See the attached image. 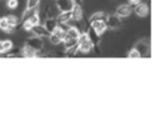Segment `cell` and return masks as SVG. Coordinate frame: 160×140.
<instances>
[{"label": "cell", "instance_id": "603a6c76", "mask_svg": "<svg viewBox=\"0 0 160 140\" xmlns=\"http://www.w3.org/2000/svg\"><path fill=\"white\" fill-rule=\"evenodd\" d=\"M128 56H129V58H140V54H139V52H138L135 49H131V50L129 51Z\"/></svg>", "mask_w": 160, "mask_h": 140}, {"label": "cell", "instance_id": "52a82bcc", "mask_svg": "<svg viewBox=\"0 0 160 140\" xmlns=\"http://www.w3.org/2000/svg\"><path fill=\"white\" fill-rule=\"evenodd\" d=\"M25 44H26L28 46L32 48V49H34V50H36V51L42 50V49H44L42 39H41V38H39V36H34V38H31V39H28Z\"/></svg>", "mask_w": 160, "mask_h": 140}, {"label": "cell", "instance_id": "8fae6325", "mask_svg": "<svg viewBox=\"0 0 160 140\" xmlns=\"http://www.w3.org/2000/svg\"><path fill=\"white\" fill-rule=\"evenodd\" d=\"M82 20V8L81 5H74L71 9V21Z\"/></svg>", "mask_w": 160, "mask_h": 140}, {"label": "cell", "instance_id": "ba28073f", "mask_svg": "<svg viewBox=\"0 0 160 140\" xmlns=\"http://www.w3.org/2000/svg\"><path fill=\"white\" fill-rule=\"evenodd\" d=\"M131 12H132V6L129 4H122L118 6V9L115 10V15H118L119 18H128Z\"/></svg>", "mask_w": 160, "mask_h": 140}, {"label": "cell", "instance_id": "ac0fdd59", "mask_svg": "<svg viewBox=\"0 0 160 140\" xmlns=\"http://www.w3.org/2000/svg\"><path fill=\"white\" fill-rule=\"evenodd\" d=\"M48 40H49V42H50V44H52V45H59V44L61 42V39H60L56 34H54V32H50V35H49Z\"/></svg>", "mask_w": 160, "mask_h": 140}, {"label": "cell", "instance_id": "9a60e30c", "mask_svg": "<svg viewBox=\"0 0 160 140\" xmlns=\"http://www.w3.org/2000/svg\"><path fill=\"white\" fill-rule=\"evenodd\" d=\"M14 28H15V26L9 25V22H8V20H6L5 16L0 18V29H1V30H4L5 32H14Z\"/></svg>", "mask_w": 160, "mask_h": 140}, {"label": "cell", "instance_id": "484cf974", "mask_svg": "<svg viewBox=\"0 0 160 140\" xmlns=\"http://www.w3.org/2000/svg\"><path fill=\"white\" fill-rule=\"evenodd\" d=\"M82 1H84V0H72V2H74L75 5H81Z\"/></svg>", "mask_w": 160, "mask_h": 140}, {"label": "cell", "instance_id": "e0dca14e", "mask_svg": "<svg viewBox=\"0 0 160 140\" xmlns=\"http://www.w3.org/2000/svg\"><path fill=\"white\" fill-rule=\"evenodd\" d=\"M39 10L38 9H26L24 12H22V15H21V22H24V21H26V20H29L34 14H36Z\"/></svg>", "mask_w": 160, "mask_h": 140}, {"label": "cell", "instance_id": "d4e9b609", "mask_svg": "<svg viewBox=\"0 0 160 140\" xmlns=\"http://www.w3.org/2000/svg\"><path fill=\"white\" fill-rule=\"evenodd\" d=\"M129 1V5H131V6H134V5H136V4H139L140 1H142V0H128Z\"/></svg>", "mask_w": 160, "mask_h": 140}, {"label": "cell", "instance_id": "30bf717a", "mask_svg": "<svg viewBox=\"0 0 160 140\" xmlns=\"http://www.w3.org/2000/svg\"><path fill=\"white\" fill-rule=\"evenodd\" d=\"M54 2L58 6L59 11H70L75 5L72 0H54Z\"/></svg>", "mask_w": 160, "mask_h": 140}, {"label": "cell", "instance_id": "8992f818", "mask_svg": "<svg viewBox=\"0 0 160 140\" xmlns=\"http://www.w3.org/2000/svg\"><path fill=\"white\" fill-rule=\"evenodd\" d=\"M132 11H134V12H135L138 16L144 18V16H146V15L149 14V5H148L146 2H144V1H140L139 4L134 5Z\"/></svg>", "mask_w": 160, "mask_h": 140}, {"label": "cell", "instance_id": "7402d4cb", "mask_svg": "<svg viewBox=\"0 0 160 140\" xmlns=\"http://www.w3.org/2000/svg\"><path fill=\"white\" fill-rule=\"evenodd\" d=\"M2 48H4V52H8L12 48V42L10 40H2Z\"/></svg>", "mask_w": 160, "mask_h": 140}, {"label": "cell", "instance_id": "6da1fadb", "mask_svg": "<svg viewBox=\"0 0 160 140\" xmlns=\"http://www.w3.org/2000/svg\"><path fill=\"white\" fill-rule=\"evenodd\" d=\"M78 49L80 52L82 54H86V52H90L94 48H92V44L91 41L89 40L86 32H80L79 38H78Z\"/></svg>", "mask_w": 160, "mask_h": 140}, {"label": "cell", "instance_id": "cb8c5ba5", "mask_svg": "<svg viewBox=\"0 0 160 140\" xmlns=\"http://www.w3.org/2000/svg\"><path fill=\"white\" fill-rule=\"evenodd\" d=\"M22 28H24V30L30 31V30H31V28H32V25H31L29 21H24V22H22Z\"/></svg>", "mask_w": 160, "mask_h": 140}, {"label": "cell", "instance_id": "44dd1931", "mask_svg": "<svg viewBox=\"0 0 160 140\" xmlns=\"http://www.w3.org/2000/svg\"><path fill=\"white\" fill-rule=\"evenodd\" d=\"M6 6L9 9H16L19 6V0H6Z\"/></svg>", "mask_w": 160, "mask_h": 140}, {"label": "cell", "instance_id": "9c48e42d", "mask_svg": "<svg viewBox=\"0 0 160 140\" xmlns=\"http://www.w3.org/2000/svg\"><path fill=\"white\" fill-rule=\"evenodd\" d=\"M86 35H88V38H89V40L91 41V44H92V48H95L96 50L99 49V45H100V35H98L91 28H86Z\"/></svg>", "mask_w": 160, "mask_h": 140}, {"label": "cell", "instance_id": "277c9868", "mask_svg": "<svg viewBox=\"0 0 160 140\" xmlns=\"http://www.w3.org/2000/svg\"><path fill=\"white\" fill-rule=\"evenodd\" d=\"M35 36H39V38H41V39H48L49 38V35H50V32L44 28V25L42 24H38V25H32V28H31V30H30Z\"/></svg>", "mask_w": 160, "mask_h": 140}, {"label": "cell", "instance_id": "5b68a950", "mask_svg": "<svg viewBox=\"0 0 160 140\" xmlns=\"http://www.w3.org/2000/svg\"><path fill=\"white\" fill-rule=\"evenodd\" d=\"M139 54H140V58H145V56H149V52H150V44L148 41H139L135 48H134Z\"/></svg>", "mask_w": 160, "mask_h": 140}, {"label": "cell", "instance_id": "4fadbf2b", "mask_svg": "<svg viewBox=\"0 0 160 140\" xmlns=\"http://www.w3.org/2000/svg\"><path fill=\"white\" fill-rule=\"evenodd\" d=\"M44 28L49 31V32H52L56 28H58V21H56V18H48V19H45L44 20Z\"/></svg>", "mask_w": 160, "mask_h": 140}, {"label": "cell", "instance_id": "7a4b0ae2", "mask_svg": "<svg viewBox=\"0 0 160 140\" xmlns=\"http://www.w3.org/2000/svg\"><path fill=\"white\" fill-rule=\"evenodd\" d=\"M122 18H119L118 15H109L108 19H106V26L108 29H111V30H116L121 26L122 24Z\"/></svg>", "mask_w": 160, "mask_h": 140}, {"label": "cell", "instance_id": "2e32d148", "mask_svg": "<svg viewBox=\"0 0 160 140\" xmlns=\"http://www.w3.org/2000/svg\"><path fill=\"white\" fill-rule=\"evenodd\" d=\"M109 14L105 12V11H96L94 12L91 16H90V21H94V20H102V21H106Z\"/></svg>", "mask_w": 160, "mask_h": 140}, {"label": "cell", "instance_id": "3957f363", "mask_svg": "<svg viewBox=\"0 0 160 140\" xmlns=\"http://www.w3.org/2000/svg\"><path fill=\"white\" fill-rule=\"evenodd\" d=\"M90 28L98 34V35H102L108 26H106V21H102V20H94V21H90Z\"/></svg>", "mask_w": 160, "mask_h": 140}, {"label": "cell", "instance_id": "7c38bea8", "mask_svg": "<svg viewBox=\"0 0 160 140\" xmlns=\"http://www.w3.org/2000/svg\"><path fill=\"white\" fill-rule=\"evenodd\" d=\"M58 24H69L71 21V10L70 11H60L56 16Z\"/></svg>", "mask_w": 160, "mask_h": 140}, {"label": "cell", "instance_id": "5bb4252c", "mask_svg": "<svg viewBox=\"0 0 160 140\" xmlns=\"http://www.w3.org/2000/svg\"><path fill=\"white\" fill-rule=\"evenodd\" d=\"M20 52H21V56H24V58H35L36 56V50H34L32 48L28 46L26 44L22 46Z\"/></svg>", "mask_w": 160, "mask_h": 140}, {"label": "cell", "instance_id": "d6986e66", "mask_svg": "<svg viewBox=\"0 0 160 140\" xmlns=\"http://www.w3.org/2000/svg\"><path fill=\"white\" fill-rule=\"evenodd\" d=\"M5 18H6V20H8L9 25H11V26H16V25L20 22L19 18H18V16H15V15H8V16H5Z\"/></svg>", "mask_w": 160, "mask_h": 140}, {"label": "cell", "instance_id": "ffe728a7", "mask_svg": "<svg viewBox=\"0 0 160 140\" xmlns=\"http://www.w3.org/2000/svg\"><path fill=\"white\" fill-rule=\"evenodd\" d=\"M41 0H28L26 1V9H38Z\"/></svg>", "mask_w": 160, "mask_h": 140}]
</instances>
